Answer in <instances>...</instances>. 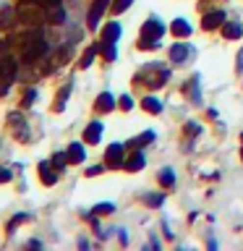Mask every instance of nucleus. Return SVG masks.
I'll return each instance as SVG.
<instances>
[{"mask_svg":"<svg viewBox=\"0 0 243 251\" xmlns=\"http://www.w3.org/2000/svg\"><path fill=\"white\" fill-rule=\"evenodd\" d=\"M162 24H160V19H149L146 21V26H144V31H141V42H149V37H154V39H160L162 37ZM146 47V45H144Z\"/></svg>","mask_w":243,"mask_h":251,"instance_id":"1","label":"nucleus"},{"mask_svg":"<svg viewBox=\"0 0 243 251\" xmlns=\"http://www.w3.org/2000/svg\"><path fill=\"white\" fill-rule=\"evenodd\" d=\"M105 5H107V0H97V3H94V8L89 11V26H92V29L99 24V16H102V11H105Z\"/></svg>","mask_w":243,"mask_h":251,"instance_id":"2","label":"nucleus"},{"mask_svg":"<svg viewBox=\"0 0 243 251\" xmlns=\"http://www.w3.org/2000/svg\"><path fill=\"white\" fill-rule=\"evenodd\" d=\"M188 52H191V47H186V45H175L170 50V58L175 60V63H183L186 58H188Z\"/></svg>","mask_w":243,"mask_h":251,"instance_id":"3","label":"nucleus"},{"mask_svg":"<svg viewBox=\"0 0 243 251\" xmlns=\"http://www.w3.org/2000/svg\"><path fill=\"white\" fill-rule=\"evenodd\" d=\"M99 136H102V123H92L89 128H86V133H84V139L92 141V144H94V141H99Z\"/></svg>","mask_w":243,"mask_h":251,"instance_id":"4","label":"nucleus"},{"mask_svg":"<svg viewBox=\"0 0 243 251\" xmlns=\"http://www.w3.org/2000/svg\"><path fill=\"white\" fill-rule=\"evenodd\" d=\"M97 110L99 113H107V110H113V94H99L97 97Z\"/></svg>","mask_w":243,"mask_h":251,"instance_id":"5","label":"nucleus"},{"mask_svg":"<svg viewBox=\"0 0 243 251\" xmlns=\"http://www.w3.org/2000/svg\"><path fill=\"white\" fill-rule=\"evenodd\" d=\"M121 157H123L121 144H113V147L107 149V162H110V165H118V162H121Z\"/></svg>","mask_w":243,"mask_h":251,"instance_id":"6","label":"nucleus"},{"mask_svg":"<svg viewBox=\"0 0 243 251\" xmlns=\"http://www.w3.org/2000/svg\"><path fill=\"white\" fill-rule=\"evenodd\" d=\"M222 19H225V13H222V11L209 13L207 19H204V26H207V29H212V26H219V24H222Z\"/></svg>","mask_w":243,"mask_h":251,"instance_id":"7","label":"nucleus"},{"mask_svg":"<svg viewBox=\"0 0 243 251\" xmlns=\"http://www.w3.org/2000/svg\"><path fill=\"white\" fill-rule=\"evenodd\" d=\"M68 160H71V162H81V160H84V149H81V144H71V149H68Z\"/></svg>","mask_w":243,"mask_h":251,"instance_id":"8","label":"nucleus"},{"mask_svg":"<svg viewBox=\"0 0 243 251\" xmlns=\"http://www.w3.org/2000/svg\"><path fill=\"white\" fill-rule=\"evenodd\" d=\"M118 34H121V26H118V24H110V26L105 29V42L113 45L115 39H118Z\"/></svg>","mask_w":243,"mask_h":251,"instance_id":"9","label":"nucleus"},{"mask_svg":"<svg viewBox=\"0 0 243 251\" xmlns=\"http://www.w3.org/2000/svg\"><path fill=\"white\" fill-rule=\"evenodd\" d=\"M241 34H243L241 24H227V26H225V37H227V39H238Z\"/></svg>","mask_w":243,"mask_h":251,"instance_id":"10","label":"nucleus"},{"mask_svg":"<svg viewBox=\"0 0 243 251\" xmlns=\"http://www.w3.org/2000/svg\"><path fill=\"white\" fill-rule=\"evenodd\" d=\"M144 110H146V113H160V110H162V102L154 100V97H146V100H144Z\"/></svg>","mask_w":243,"mask_h":251,"instance_id":"11","label":"nucleus"},{"mask_svg":"<svg viewBox=\"0 0 243 251\" xmlns=\"http://www.w3.org/2000/svg\"><path fill=\"white\" fill-rule=\"evenodd\" d=\"M172 31H175V34H191V26H188V24H183V19H178L175 24H172Z\"/></svg>","mask_w":243,"mask_h":251,"instance_id":"12","label":"nucleus"},{"mask_svg":"<svg viewBox=\"0 0 243 251\" xmlns=\"http://www.w3.org/2000/svg\"><path fill=\"white\" fill-rule=\"evenodd\" d=\"M141 165H144V157L136 154V157H131V160H128V170H141Z\"/></svg>","mask_w":243,"mask_h":251,"instance_id":"13","label":"nucleus"},{"mask_svg":"<svg viewBox=\"0 0 243 251\" xmlns=\"http://www.w3.org/2000/svg\"><path fill=\"white\" fill-rule=\"evenodd\" d=\"M113 209H115V204H97V207H94L97 215H107V212H113Z\"/></svg>","mask_w":243,"mask_h":251,"instance_id":"14","label":"nucleus"},{"mask_svg":"<svg viewBox=\"0 0 243 251\" xmlns=\"http://www.w3.org/2000/svg\"><path fill=\"white\" fill-rule=\"evenodd\" d=\"M94 52H97V47H92V50L84 55V60H81V66H84V68H86V66H92V60H94Z\"/></svg>","mask_w":243,"mask_h":251,"instance_id":"15","label":"nucleus"},{"mask_svg":"<svg viewBox=\"0 0 243 251\" xmlns=\"http://www.w3.org/2000/svg\"><path fill=\"white\" fill-rule=\"evenodd\" d=\"M160 180H162L165 186H170V183H172V180H175V178H172V173H170V170H162V173H160Z\"/></svg>","mask_w":243,"mask_h":251,"instance_id":"16","label":"nucleus"},{"mask_svg":"<svg viewBox=\"0 0 243 251\" xmlns=\"http://www.w3.org/2000/svg\"><path fill=\"white\" fill-rule=\"evenodd\" d=\"M42 180H45V183H52V180H55V173L52 170L47 173V165H42Z\"/></svg>","mask_w":243,"mask_h":251,"instance_id":"17","label":"nucleus"},{"mask_svg":"<svg viewBox=\"0 0 243 251\" xmlns=\"http://www.w3.org/2000/svg\"><path fill=\"white\" fill-rule=\"evenodd\" d=\"M152 139H154V133H144V136H139L136 141H131V147H133V144H136V147H139V144H146V141H152Z\"/></svg>","mask_w":243,"mask_h":251,"instance_id":"18","label":"nucleus"},{"mask_svg":"<svg viewBox=\"0 0 243 251\" xmlns=\"http://www.w3.org/2000/svg\"><path fill=\"white\" fill-rule=\"evenodd\" d=\"M128 3H131V0H118V3L113 5V11H115V13H121V11H125V8H128Z\"/></svg>","mask_w":243,"mask_h":251,"instance_id":"19","label":"nucleus"},{"mask_svg":"<svg viewBox=\"0 0 243 251\" xmlns=\"http://www.w3.org/2000/svg\"><path fill=\"white\" fill-rule=\"evenodd\" d=\"M121 107L123 110H131L133 105H131V97H121Z\"/></svg>","mask_w":243,"mask_h":251,"instance_id":"20","label":"nucleus"},{"mask_svg":"<svg viewBox=\"0 0 243 251\" xmlns=\"http://www.w3.org/2000/svg\"><path fill=\"white\" fill-rule=\"evenodd\" d=\"M149 204H162V196H146Z\"/></svg>","mask_w":243,"mask_h":251,"instance_id":"21","label":"nucleus"}]
</instances>
